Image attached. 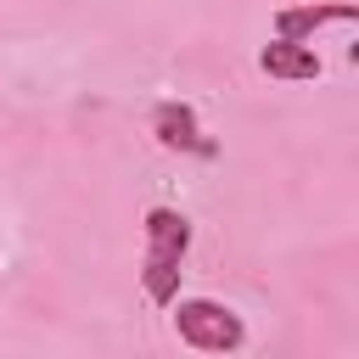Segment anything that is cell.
Here are the masks:
<instances>
[{"mask_svg":"<svg viewBox=\"0 0 359 359\" xmlns=\"http://www.w3.org/2000/svg\"><path fill=\"white\" fill-rule=\"evenodd\" d=\"M258 67L269 73V79H292V84H303V79H320V56L303 45V39H269L264 50H258Z\"/></svg>","mask_w":359,"mask_h":359,"instance_id":"3957f363","label":"cell"},{"mask_svg":"<svg viewBox=\"0 0 359 359\" xmlns=\"http://www.w3.org/2000/svg\"><path fill=\"white\" fill-rule=\"evenodd\" d=\"M151 129H157V140H163L168 151H202V157H213V140H202L196 112H191L185 101H163V107L151 112Z\"/></svg>","mask_w":359,"mask_h":359,"instance_id":"7a4b0ae2","label":"cell"},{"mask_svg":"<svg viewBox=\"0 0 359 359\" xmlns=\"http://www.w3.org/2000/svg\"><path fill=\"white\" fill-rule=\"evenodd\" d=\"M359 11L353 6H286L280 17H275V34L280 39H309L314 28H325V22H353Z\"/></svg>","mask_w":359,"mask_h":359,"instance_id":"5b68a950","label":"cell"},{"mask_svg":"<svg viewBox=\"0 0 359 359\" xmlns=\"http://www.w3.org/2000/svg\"><path fill=\"white\" fill-rule=\"evenodd\" d=\"M185 247H191V224H185V213H174V208H151V213H146V258H185Z\"/></svg>","mask_w":359,"mask_h":359,"instance_id":"277c9868","label":"cell"},{"mask_svg":"<svg viewBox=\"0 0 359 359\" xmlns=\"http://www.w3.org/2000/svg\"><path fill=\"white\" fill-rule=\"evenodd\" d=\"M140 280H146V297L168 309L180 297V258H146L140 264Z\"/></svg>","mask_w":359,"mask_h":359,"instance_id":"8992f818","label":"cell"},{"mask_svg":"<svg viewBox=\"0 0 359 359\" xmlns=\"http://www.w3.org/2000/svg\"><path fill=\"white\" fill-rule=\"evenodd\" d=\"M174 331H180V342L196 348V353H236V348L247 342L241 314L224 309V303H213V297H180V303H174Z\"/></svg>","mask_w":359,"mask_h":359,"instance_id":"6da1fadb","label":"cell"}]
</instances>
